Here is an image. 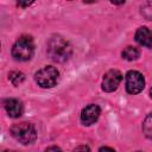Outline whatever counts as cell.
<instances>
[{"label":"cell","mask_w":152,"mask_h":152,"mask_svg":"<svg viewBox=\"0 0 152 152\" xmlns=\"http://www.w3.org/2000/svg\"><path fill=\"white\" fill-rule=\"evenodd\" d=\"M145 87V80L139 71L131 70L126 75V89L129 94H138Z\"/></svg>","instance_id":"obj_5"},{"label":"cell","mask_w":152,"mask_h":152,"mask_svg":"<svg viewBox=\"0 0 152 152\" xmlns=\"http://www.w3.org/2000/svg\"><path fill=\"white\" fill-rule=\"evenodd\" d=\"M72 49L68 40H65L61 36H53L50 38L48 43V53L50 58L55 62L63 63L69 59L71 56Z\"/></svg>","instance_id":"obj_1"},{"label":"cell","mask_w":152,"mask_h":152,"mask_svg":"<svg viewBox=\"0 0 152 152\" xmlns=\"http://www.w3.org/2000/svg\"><path fill=\"white\" fill-rule=\"evenodd\" d=\"M34 52V44L33 39L30 36L20 37L12 48V56L17 61H28Z\"/></svg>","instance_id":"obj_2"},{"label":"cell","mask_w":152,"mask_h":152,"mask_svg":"<svg viewBox=\"0 0 152 152\" xmlns=\"http://www.w3.org/2000/svg\"><path fill=\"white\" fill-rule=\"evenodd\" d=\"M74 152H90V148L88 146H84V145H81L78 147H76L74 150Z\"/></svg>","instance_id":"obj_13"},{"label":"cell","mask_w":152,"mask_h":152,"mask_svg":"<svg viewBox=\"0 0 152 152\" xmlns=\"http://www.w3.org/2000/svg\"><path fill=\"white\" fill-rule=\"evenodd\" d=\"M11 134L15 140H18L24 145L32 144L37 138V132L33 125L28 122H20L13 125L11 128Z\"/></svg>","instance_id":"obj_3"},{"label":"cell","mask_w":152,"mask_h":152,"mask_svg":"<svg viewBox=\"0 0 152 152\" xmlns=\"http://www.w3.org/2000/svg\"><path fill=\"white\" fill-rule=\"evenodd\" d=\"M142 131L146 134L147 138H151L152 135V119H151V114H148L142 124Z\"/></svg>","instance_id":"obj_12"},{"label":"cell","mask_w":152,"mask_h":152,"mask_svg":"<svg viewBox=\"0 0 152 152\" xmlns=\"http://www.w3.org/2000/svg\"><path fill=\"white\" fill-rule=\"evenodd\" d=\"M100 113L101 110L97 104H89L86 108H83L81 113V121L84 125H91L99 119Z\"/></svg>","instance_id":"obj_7"},{"label":"cell","mask_w":152,"mask_h":152,"mask_svg":"<svg viewBox=\"0 0 152 152\" xmlns=\"http://www.w3.org/2000/svg\"><path fill=\"white\" fill-rule=\"evenodd\" d=\"M135 40L140 45H144L146 48H151V40H152L151 31L147 27H145V26L139 27L137 33H135Z\"/></svg>","instance_id":"obj_9"},{"label":"cell","mask_w":152,"mask_h":152,"mask_svg":"<svg viewBox=\"0 0 152 152\" xmlns=\"http://www.w3.org/2000/svg\"><path fill=\"white\" fill-rule=\"evenodd\" d=\"M8 78H10V81L12 82L13 86H19V84L24 81L25 76H24V74L20 72V71H12V72L8 75Z\"/></svg>","instance_id":"obj_11"},{"label":"cell","mask_w":152,"mask_h":152,"mask_svg":"<svg viewBox=\"0 0 152 152\" xmlns=\"http://www.w3.org/2000/svg\"><path fill=\"white\" fill-rule=\"evenodd\" d=\"M4 107L11 118H19L23 113V104L17 99H7L4 102Z\"/></svg>","instance_id":"obj_8"},{"label":"cell","mask_w":152,"mask_h":152,"mask_svg":"<svg viewBox=\"0 0 152 152\" xmlns=\"http://www.w3.org/2000/svg\"><path fill=\"white\" fill-rule=\"evenodd\" d=\"M121 80H122V75H121V72L119 70H115V69L109 70L103 76V80H102V89L104 91H107V93L114 91L119 87Z\"/></svg>","instance_id":"obj_6"},{"label":"cell","mask_w":152,"mask_h":152,"mask_svg":"<svg viewBox=\"0 0 152 152\" xmlns=\"http://www.w3.org/2000/svg\"><path fill=\"white\" fill-rule=\"evenodd\" d=\"M59 72L55 66H44L36 72V82L43 88H51L58 81Z\"/></svg>","instance_id":"obj_4"},{"label":"cell","mask_w":152,"mask_h":152,"mask_svg":"<svg viewBox=\"0 0 152 152\" xmlns=\"http://www.w3.org/2000/svg\"><path fill=\"white\" fill-rule=\"evenodd\" d=\"M99 152H115V151L113 148H110V147H101L99 150Z\"/></svg>","instance_id":"obj_15"},{"label":"cell","mask_w":152,"mask_h":152,"mask_svg":"<svg viewBox=\"0 0 152 152\" xmlns=\"http://www.w3.org/2000/svg\"><path fill=\"white\" fill-rule=\"evenodd\" d=\"M4 152H14V151H4Z\"/></svg>","instance_id":"obj_16"},{"label":"cell","mask_w":152,"mask_h":152,"mask_svg":"<svg viewBox=\"0 0 152 152\" xmlns=\"http://www.w3.org/2000/svg\"><path fill=\"white\" fill-rule=\"evenodd\" d=\"M45 152H62V150L59 147H57V146H51V147L46 148Z\"/></svg>","instance_id":"obj_14"},{"label":"cell","mask_w":152,"mask_h":152,"mask_svg":"<svg viewBox=\"0 0 152 152\" xmlns=\"http://www.w3.org/2000/svg\"><path fill=\"white\" fill-rule=\"evenodd\" d=\"M122 57L127 61H134L139 57V51L133 48V46H127L124 51H122Z\"/></svg>","instance_id":"obj_10"}]
</instances>
